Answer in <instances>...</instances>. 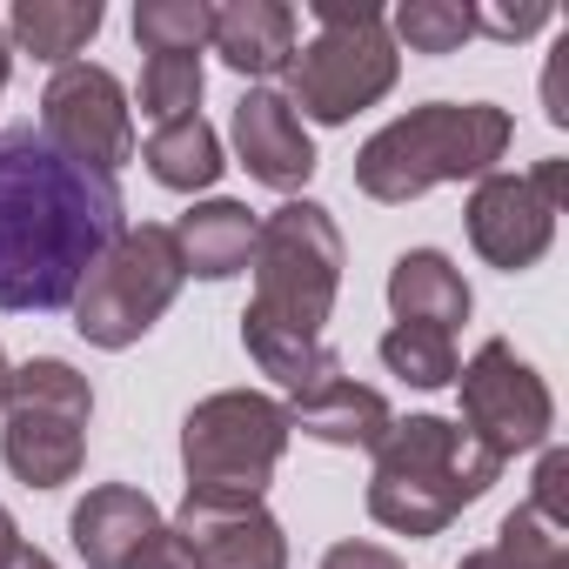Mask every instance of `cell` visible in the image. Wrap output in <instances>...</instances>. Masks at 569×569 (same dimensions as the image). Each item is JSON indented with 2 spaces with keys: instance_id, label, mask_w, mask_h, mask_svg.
I'll use <instances>...</instances> for the list:
<instances>
[{
  "instance_id": "6da1fadb",
  "label": "cell",
  "mask_w": 569,
  "mask_h": 569,
  "mask_svg": "<svg viewBox=\"0 0 569 569\" xmlns=\"http://www.w3.org/2000/svg\"><path fill=\"white\" fill-rule=\"evenodd\" d=\"M128 228L121 181L48 148L34 121L0 128V309L54 316L74 309L88 268Z\"/></svg>"
},
{
  "instance_id": "7a4b0ae2",
  "label": "cell",
  "mask_w": 569,
  "mask_h": 569,
  "mask_svg": "<svg viewBox=\"0 0 569 569\" xmlns=\"http://www.w3.org/2000/svg\"><path fill=\"white\" fill-rule=\"evenodd\" d=\"M516 121L496 101H422L376 128L356 154V188L382 208H402L442 181H482L509 154Z\"/></svg>"
},
{
  "instance_id": "3957f363",
  "label": "cell",
  "mask_w": 569,
  "mask_h": 569,
  "mask_svg": "<svg viewBox=\"0 0 569 569\" xmlns=\"http://www.w3.org/2000/svg\"><path fill=\"white\" fill-rule=\"evenodd\" d=\"M502 462L469 442L462 422L449 416H396L389 436L376 442V476H369V516L396 536H442L469 502L496 489Z\"/></svg>"
},
{
  "instance_id": "277c9868",
  "label": "cell",
  "mask_w": 569,
  "mask_h": 569,
  "mask_svg": "<svg viewBox=\"0 0 569 569\" xmlns=\"http://www.w3.org/2000/svg\"><path fill=\"white\" fill-rule=\"evenodd\" d=\"M289 108L322 121V128H342L356 121L362 108H376L396 74H402V54L389 41V14L369 8V0H316V41L289 54Z\"/></svg>"
},
{
  "instance_id": "5b68a950",
  "label": "cell",
  "mask_w": 569,
  "mask_h": 569,
  "mask_svg": "<svg viewBox=\"0 0 569 569\" xmlns=\"http://www.w3.org/2000/svg\"><path fill=\"white\" fill-rule=\"evenodd\" d=\"M342 228L322 201H281L261 228H254V302L248 316L261 322H281L296 336H322L329 316H336V296H342Z\"/></svg>"
},
{
  "instance_id": "8992f818",
  "label": "cell",
  "mask_w": 569,
  "mask_h": 569,
  "mask_svg": "<svg viewBox=\"0 0 569 569\" xmlns=\"http://www.w3.org/2000/svg\"><path fill=\"white\" fill-rule=\"evenodd\" d=\"M0 462L28 489H61L88 462V422H94V389L74 362L34 356L14 369L8 402H0Z\"/></svg>"
},
{
  "instance_id": "52a82bcc",
  "label": "cell",
  "mask_w": 569,
  "mask_h": 569,
  "mask_svg": "<svg viewBox=\"0 0 569 569\" xmlns=\"http://www.w3.org/2000/svg\"><path fill=\"white\" fill-rule=\"evenodd\" d=\"M289 402L261 389H214L181 416L188 496H261L289 449Z\"/></svg>"
},
{
  "instance_id": "ba28073f",
  "label": "cell",
  "mask_w": 569,
  "mask_h": 569,
  "mask_svg": "<svg viewBox=\"0 0 569 569\" xmlns=\"http://www.w3.org/2000/svg\"><path fill=\"white\" fill-rule=\"evenodd\" d=\"M181 254H174V234L161 221H141V228H121L114 248L88 268V281L74 289V336L121 356L134 349L181 296Z\"/></svg>"
},
{
  "instance_id": "9c48e42d",
  "label": "cell",
  "mask_w": 569,
  "mask_h": 569,
  "mask_svg": "<svg viewBox=\"0 0 569 569\" xmlns=\"http://www.w3.org/2000/svg\"><path fill=\"white\" fill-rule=\"evenodd\" d=\"M456 389H462V429H469V442H482L496 462H516L529 449H549L556 396H549V382L502 336H489L456 369Z\"/></svg>"
},
{
  "instance_id": "30bf717a",
  "label": "cell",
  "mask_w": 569,
  "mask_h": 569,
  "mask_svg": "<svg viewBox=\"0 0 569 569\" xmlns=\"http://www.w3.org/2000/svg\"><path fill=\"white\" fill-rule=\"evenodd\" d=\"M562 188H569V161L549 154L536 161L529 174H482L476 194H469V248L502 268V274H522L549 254L556 241V214H562Z\"/></svg>"
},
{
  "instance_id": "8fae6325",
  "label": "cell",
  "mask_w": 569,
  "mask_h": 569,
  "mask_svg": "<svg viewBox=\"0 0 569 569\" xmlns=\"http://www.w3.org/2000/svg\"><path fill=\"white\" fill-rule=\"evenodd\" d=\"M34 128L48 134V148H61L81 168L114 174L121 161H134V108H128V88L108 68H94V61H74V68H61L41 88V121Z\"/></svg>"
},
{
  "instance_id": "7c38bea8",
  "label": "cell",
  "mask_w": 569,
  "mask_h": 569,
  "mask_svg": "<svg viewBox=\"0 0 569 569\" xmlns=\"http://www.w3.org/2000/svg\"><path fill=\"white\" fill-rule=\"evenodd\" d=\"M174 536L201 569H289V536L261 496H181Z\"/></svg>"
},
{
  "instance_id": "4fadbf2b",
  "label": "cell",
  "mask_w": 569,
  "mask_h": 569,
  "mask_svg": "<svg viewBox=\"0 0 569 569\" xmlns=\"http://www.w3.org/2000/svg\"><path fill=\"white\" fill-rule=\"evenodd\" d=\"M234 154L261 188H281V194L316 174V141L302 114L289 108V94H274V88H248L234 101Z\"/></svg>"
},
{
  "instance_id": "5bb4252c",
  "label": "cell",
  "mask_w": 569,
  "mask_h": 569,
  "mask_svg": "<svg viewBox=\"0 0 569 569\" xmlns=\"http://www.w3.org/2000/svg\"><path fill=\"white\" fill-rule=\"evenodd\" d=\"M154 529H161V509H154V496L134 489V482H101V489H88V496L74 502V516H68L74 556H81L88 569H128V556H134Z\"/></svg>"
},
{
  "instance_id": "9a60e30c",
  "label": "cell",
  "mask_w": 569,
  "mask_h": 569,
  "mask_svg": "<svg viewBox=\"0 0 569 569\" xmlns=\"http://www.w3.org/2000/svg\"><path fill=\"white\" fill-rule=\"evenodd\" d=\"M296 28H302V21H296L289 0H228V8H214L208 48H214L234 74L261 81V74H281V68H289Z\"/></svg>"
},
{
  "instance_id": "2e32d148",
  "label": "cell",
  "mask_w": 569,
  "mask_h": 569,
  "mask_svg": "<svg viewBox=\"0 0 569 569\" xmlns=\"http://www.w3.org/2000/svg\"><path fill=\"white\" fill-rule=\"evenodd\" d=\"M389 422H396L389 396L369 389V382H356V376H336L316 396L289 402V429H302L309 442H329V449H369L376 456V442L389 436Z\"/></svg>"
},
{
  "instance_id": "e0dca14e",
  "label": "cell",
  "mask_w": 569,
  "mask_h": 569,
  "mask_svg": "<svg viewBox=\"0 0 569 569\" xmlns=\"http://www.w3.org/2000/svg\"><path fill=\"white\" fill-rule=\"evenodd\" d=\"M389 309H396V322H429V329L456 336V322H469L476 296L442 248H402L389 268Z\"/></svg>"
},
{
  "instance_id": "ac0fdd59",
  "label": "cell",
  "mask_w": 569,
  "mask_h": 569,
  "mask_svg": "<svg viewBox=\"0 0 569 569\" xmlns=\"http://www.w3.org/2000/svg\"><path fill=\"white\" fill-rule=\"evenodd\" d=\"M254 214L241 201H194L168 234H174V254H181V274H201V281H228L248 268L254 254Z\"/></svg>"
},
{
  "instance_id": "d6986e66",
  "label": "cell",
  "mask_w": 569,
  "mask_h": 569,
  "mask_svg": "<svg viewBox=\"0 0 569 569\" xmlns=\"http://www.w3.org/2000/svg\"><path fill=\"white\" fill-rule=\"evenodd\" d=\"M101 0H14V14H8V48L48 61L54 74L74 68V54L101 34Z\"/></svg>"
},
{
  "instance_id": "ffe728a7",
  "label": "cell",
  "mask_w": 569,
  "mask_h": 569,
  "mask_svg": "<svg viewBox=\"0 0 569 569\" xmlns=\"http://www.w3.org/2000/svg\"><path fill=\"white\" fill-rule=\"evenodd\" d=\"M241 349L254 356L261 376H274L289 396H316L322 382L342 376V356L322 342V336H296V329H281V322H261L241 309Z\"/></svg>"
},
{
  "instance_id": "44dd1931",
  "label": "cell",
  "mask_w": 569,
  "mask_h": 569,
  "mask_svg": "<svg viewBox=\"0 0 569 569\" xmlns=\"http://www.w3.org/2000/svg\"><path fill=\"white\" fill-rule=\"evenodd\" d=\"M141 161H148V174L161 181V188H174V194H201V188H214L221 181V134L201 121V114H181V121H168V128H154L148 141H141Z\"/></svg>"
},
{
  "instance_id": "7402d4cb",
  "label": "cell",
  "mask_w": 569,
  "mask_h": 569,
  "mask_svg": "<svg viewBox=\"0 0 569 569\" xmlns=\"http://www.w3.org/2000/svg\"><path fill=\"white\" fill-rule=\"evenodd\" d=\"M382 362H389V376H402L409 389H449L456 382V336H442V329H429V322H396L389 336H382Z\"/></svg>"
},
{
  "instance_id": "603a6c76",
  "label": "cell",
  "mask_w": 569,
  "mask_h": 569,
  "mask_svg": "<svg viewBox=\"0 0 569 569\" xmlns=\"http://www.w3.org/2000/svg\"><path fill=\"white\" fill-rule=\"evenodd\" d=\"M476 34V8L462 0H402L389 14V41L409 54H456Z\"/></svg>"
},
{
  "instance_id": "cb8c5ba5",
  "label": "cell",
  "mask_w": 569,
  "mask_h": 569,
  "mask_svg": "<svg viewBox=\"0 0 569 569\" xmlns=\"http://www.w3.org/2000/svg\"><path fill=\"white\" fill-rule=\"evenodd\" d=\"M201 88H208L201 54H148V68H141V114L154 128H168L181 114H201Z\"/></svg>"
},
{
  "instance_id": "d4e9b609",
  "label": "cell",
  "mask_w": 569,
  "mask_h": 569,
  "mask_svg": "<svg viewBox=\"0 0 569 569\" xmlns=\"http://www.w3.org/2000/svg\"><path fill=\"white\" fill-rule=\"evenodd\" d=\"M214 28L208 0H141L134 8V41L148 54H201Z\"/></svg>"
},
{
  "instance_id": "484cf974",
  "label": "cell",
  "mask_w": 569,
  "mask_h": 569,
  "mask_svg": "<svg viewBox=\"0 0 569 569\" xmlns=\"http://www.w3.org/2000/svg\"><path fill=\"white\" fill-rule=\"evenodd\" d=\"M509 569H569V536L556 529V522H542L529 502H516L509 516H502V529H496V542H489Z\"/></svg>"
},
{
  "instance_id": "4316f807",
  "label": "cell",
  "mask_w": 569,
  "mask_h": 569,
  "mask_svg": "<svg viewBox=\"0 0 569 569\" xmlns=\"http://www.w3.org/2000/svg\"><path fill=\"white\" fill-rule=\"evenodd\" d=\"M562 482H569V456H562V449H542V469H536V496H529V509H536L542 522H556V529L569 536V509H562Z\"/></svg>"
},
{
  "instance_id": "83f0119b",
  "label": "cell",
  "mask_w": 569,
  "mask_h": 569,
  "mask_svg": "<svg viewBox=\"0 0 569 569\" xmlns=\"http://www.w3.org/2000/svg\"><path fill=\"white\" fill-rule=\"evenodd\" d=\"M549 28V8L529 0V8H476V34H496V41H529Z\"/></svg>"
},
{
  "instance_id": "f1b7e54d",
  "label": "cell",
  "mask_w": 569,
  "mask_h": 569,
  "mask_svg": "<svg viewBox=\"0 0 569 569\" xmlns=\"http://www.w3.org/2000/svg\"><path fill=\"white\" fill-rule=\"evenodd\" d=\"M128 569H201V562H194V549L174 536V522H161V529L128 556Z\"/></svg>"
},
{
  "instance_id": "f546056e",
  "label": "cell",
  "mask_w": 569,
  "mask_h": 569,
  "mask_svg": "<svg viewBox=\"0 0 569 569\" xmlns=\"http://www.w3.org/2000/svg\"><path fill=\"white\" fill-rule=\"evenodd\" d=\"M322 569H409V562L396 549H382V542H336L322 556Z\"/></svg>"
},
{
  "instance_id": "4dcf8cb0",
  "label": "cell",
  "mask_w": 569,
  "mask_h": 569,
  "mask_svg": "<svg viewBox=\"0 0 569 569\" xmlns=\"http://www.w3.org/2000/svg\"><path fill=\"white\" fill-rule=\"evenodd\" d=\"M14 549H21V522L8 516V502H0V569L14 562Z\"/></svg>"
},
{
  "instance_id": "1f68e13d",
  "label": "cell",
  "mask_w": 569,
  "mask_h": 569,
  "mask_svg": "<svg viewBox=\"0 0 569 569\" xmlns=\"http://www.w3.org/2000/svg\"><path fill=\"white\" fill-rule=\"evenodd\" d=\"M8 569H61V562H54V556H48V549H34V542H21V549H14V562H8Z\"/></svg>"
},
{
  "instance_id": "d6a6232c",
  "label": "cell",
  "mask_w": 569,
  "mask_h": 569,
  "mask_svg": "<svg viewBox=\"0 0 569 569\" xmlns=\"http://www.w3.org/2000/svg\"><path fill=\"white\" fill-rule=\"evenodd\" d=\"M462 569H509V562H502L496 549H469V556H462Z\"/></svg>"
},
{
  "instance_id": "836d02e7",
  "label": "cell",
  "mask_w": 569,
  "mask_h": 569,
  "mask_svg": "<svg viewBox=\"0 0 569 569\" xmlns=\"http://www.w3.org/2000/svg\"><path fill=\"white\" fill-rule=\"evenodd\" d=\"M8 68H14V48H8V28H0V94H8Z\"/></svg>"
},
{
  "instance_id": "e575fe53",
  "label": "cell",
  "mask_w": 569,
  "mask_h": 569,
  "mask_svg": "<svg viewBox=\"0 0 569 569\" xmlns=\"http://www.w3.org/2000/svg\"><path fill=\"white\" fill-rule=\"evenodd\" d=\"M8 382H14V362H8V349H0V402H8Z\"/></svg>"
}]
</instances>
